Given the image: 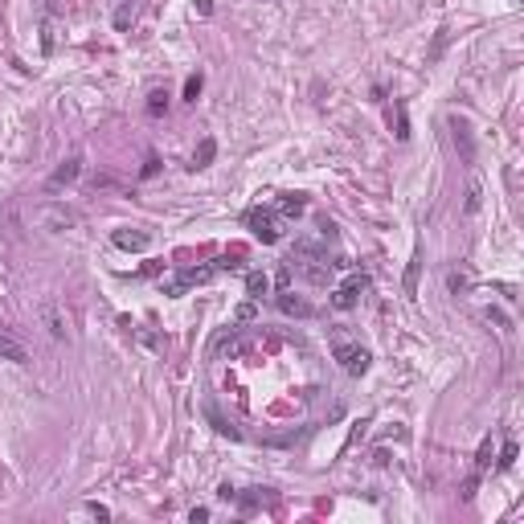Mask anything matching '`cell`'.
<instances>
[{"label": "cell", "mask_w": 524, "mask_h": 524, "mask_svg": "<svg viewBox=\"0 0 524 524\" xmlns=\"http://www.w3.org/2000/svg\"><path fill=\"white\" fill-rule=\"evenodd\" d=\"M189 521H193V524H205V521H209V508H193V512H189Z\"/></svg>", "instance_id": "25"}, {"label": "cell", "mask_w": 524, "mask_h": 524, "mask_svg": "<svg viewBox=\"0 0 524 524\" xmlns=\"http://www.w3.org/2000/svg\"><path fill=\"white\" fill-rule=\"evenodd\" d=\"M270 209H274L283 221H291V218H299V213L307 209V201H304V193H283V197H279Z\"/></svg>", "instance_id": "10"}, {"label": "cell", "mask_w": 524, "mask_h": 524, "mask_svg": "<svg viewBox=\"0 0 524 524\" xmlns=\"http://www.w3.org/2000/svg\"><path fill=\"white\" fill-rule=\"evenodd\" d=\"M266 291H270V274H266V270H250V274H246V295H250V299H262Z\"/></svg>", "instance_id": "12"}, {"label": "cell", "mask_w": 524, "mask_h": 524, "mask_svg": "<svg viewBox=\"0 0 524 524\" xmlns=\"http://www.w3.org/2000/svg\"><path fill=\"white\" fill-rule=\"evenodd\" d=\"M242 266V250H229L225 259H218V270H238Z\"/></svg>", "instance_id": "22"}, {"label": "cell", "mask_w": 524, "mask_h": 524, "mask_svg": "<svg viewBox=\"0 0 524 524\" xmlns=\"http://www.w3.org/2000/svg\"><path fill=\"white\" fill-rule=\"evenodd\" d=\"M160 173V160H156V156H148V164H143V176H156Z\"/></svg>", "instance_id": "26"}, {"label": "cell", "mask_w": 524, "mask_h": 524, "mask_svg": "<svg viewBox=\"0 0 524 524\" xmlns=\"http://www.w3.org/2000/svg\"><path fill=\"white\" fill-rule=\"evenodd\" d=\"M78 173H82V160L74 156V160H66L58 173L49 176V189H62V184H70V180H78Z\"/></svg>", "instance_id": "11"}, {"label": "cell", "mask_w": 524, "mask_h": 524, "mask_svg": "<svg viewBox=\"0 0 524 524\" xmlns=\"http://www.w3.org/2000/svg\"><path fill=\"white\" fill-rule=\"evenodd\" d=\"M279 311L283 315H295V320H307V315H315V304L311 299H304V295H295V291H279Z\"/></svg>", "instance_id": "8"}, {"label": "cell", "mask_w": 524, "mask_h": 524, "mask_svg": "<svg viewBox=\"0 0 524 524\" xmlns=\"http://www.w3.org/2000/svg\"><path fill=\"white\" fill-rule=\"evenodd\" d=\"M451 131H455V148H459L463 164H475V139H471V123L455 115V119H451Z\"/></svg>", "instance_id": "6"}, {"label": "cell", "mask_w": 524, "mask_h": 524, "mask_svg": "<svg viewBox=\"0 0 524 524\" xmlns=\"http://www.w3.org/2000/svg\"><path fill=\"white\" fill-rule=\"evenodd\" d=\"M119 250H128V254H143L148 246H152V234L148 229H115V238H111Z\"/></svg>", "instance_id": "7"}, {"label": "cell", "mask_w": 524, "mask_h": 524, "mask_svg": "<svg viewBox=\"0 0 524 524\" xmlns=\"http://www.w3.org/2000/svg\"><path fill=\"white\" fill-rule=\"evenodd\" d=\"M446 291L451 295H467L471 291V274L467 270H446Z\"/></svg>", "instance_id": "13"}, {"label": "cell", "mask_w": 524, "mask_h": 524, "mask_svg": "<svg viewBox=\"0 0 524 524\" xmlns=\"http://www.w3.org/2000/svg\"><path fill=\"white\" fill-rule=\"evenodd\" d=\"M37 315H42V328L49 332V340H70V315L58 299H42Z\"/></svg>", "instance_id": "3"}, {"label": "cell", "mask_w": 524, "mask_h": 524, "mask_svg": "<svg viewBox=\"0 0 524 524\" xmlns=\"http://www.w3.org/2000/svg\"><path fill=\"white\" fill-rule=\"evenodd\" d=\"M37 221H42L49 234H62V229L78 225V213H74V209H66V205H45L42 213H37Z\"/></svg>", "instance_id": "5"}, {"label": "cell", "mask_w": 524, "mask_h": 524, "mask_svg": "<svg viewBox=\"0 0 524 524\" xmlns=\"http://www.w3.org/2000/svg\"><path fill=\"white\" fill-rule=\"evenodd\" d=\"M365 287H369V279H365L360 270H352L349 279H344V283H340V287L332 291V307H336V311H352V307H356V299H360V291H365Z\"/></svg>", "instance_id": "4"}, {"label": "cell", "mask_w": 524, "mask_h": 524, "mask_svg": "<svg viewBox=\"0 0 524 524\" xmlns=\"http://www.w3.org/2000/svg\"><path fill=\"white\" fill-rule=\"evenodd\" d=\"M332 356L340 360V369H344L349 377H365V373H369V360H373V356H369V349L349 344V340H336V344H332Z\"/></svg>", "instance_id": "2"}, {"label": "cell", "mask_w": 524, "mask_h": 524, "mask_svg": "<svg viewBox=\"0 0 524 524\" xmlns=\"http://www.w3.org/2000/svg\"><path fill=\"white\" fill-rule=\"evenodd\" d=\"M164 111H168V90H152V94H148V115L160 119Z\"/></svg>", "instance_id": "17"}, {"label": "cell", "mask_w": 524, "mask_h": 524, "mask_svg": "<svg viewBox=\"0 0 524 524\" xmlns=\"http://www.w3.org/2000/svg\"><path fill=\"white\" fill-rule=\"evenodd\" d=\"M487 320H491V324H496L500 332H512V320H508V315H504L500 307H487Z\"/></svg>", "instance_id": "21"}, {"label": "cell", "mask_w": 524, "mask_h": 524, "mask_svg": "<svg viewBox=\"0 0 524 524\" xmlns=\"http://www.w3.org/2000/svg\"><path fill=\"white\" fill-rule=\"evenodd\" d=\"M480 197H483V184L471 176V184H467V213H475V209H480Z\"/></svg>", "instance_id": "18"}, {"label": "cell", "mask_w": 524, "mask_h": 524, "mask_svg": "<svg viewBox=\"0 0 524 524\" xmlns=\"http://www.w3.org/2000/svg\"><path fill=\"white\" fill-rule=\"evenodd\" d=\"M246 225H250V234L259 238V242H279L283 238V218L274 213V209H262V205H254L250 213H246Z\"/></svg>", "instance_id": "1"}, {"label": "cell", "mask_w": 524, "mask_h": 524, "mask_svg": "<svg viewBox=\"0 0 524 524\" xmlns=\"http://www.w3.org/2000/svg\"><path fill=\"white\" fill-rule=\"evenodd\" d=\"M0 360H8V365H29V349H25L17 336H8L4 328H0Z\"/></svg>", "instance_id": "9"}, {"label": "cell", "mask_w": 524, "mask_h": 524, "mask_svg": "<svg viewBox=\"0 0 524 524\" xmlns=\"http://www.w3.org/2000/svg\"><path fill=\"white\" fill-rule=\"evenodd\" d=\"M491 459H496V442H491V435L480 442V455H475V475H483L487 467H491Z\"/></svg>", "instance_id": "16"}, {"label": "cell", "mask_w": 524, "mask_h": 524, "mask_svg": "<svg viewBox=\"0 0 524 524\" xmlns=\"http://www.w3.org/2000/svg\"><path fill=\"white\" fill-rule=\"evenodd\" d=\"M418 274H422V259L410 262V266H405V279H401V287H405L410 299H418Z\"/></svg>", "instance_id": "15"}, {"label": "cell", "mask_w": 524, "mask_h": 524, "mask_svg": "<svg viewBox=\"0 0 524 524\" xmlns=\"http://www.w3.org/2000/svg\"><path fill=\"white\" fill-rule=\"evenodd\" d=\"M496 463H500V471H508V467L516 463V442H512V438L504 442V451H500V459H496Z\"/></svg>", "instance_id": "20"}, {"label": "cell", "mask_w": 524, "mask_h": 524, "mask_svg": "<svg viewBox=\"0 0 524 524\" xmlns=\"http://www.w3.org/2000/svg\"><path fill=\"white\" fill-rule=\"evenodd\" d=\"M213 152H218V143H213V139H201V143H197V152H193V164H189V168H209Z\"/></svg>", "instance_id": "14"}, {"label": "cell", "mask_w": 524, "mask_h": 524, "mask_svg": "<svg viewBox=\"0 0 524 524\" xmlns=\"http://www.w3.org/2000/svg\"><path fill=\"white\" fill-rule=\"evenodd\" d=\"M234 315H238L242 324H250V320L259 315V307H254V304H242V307H238V311H234Z\"/></svg>", "instance_id": "23"}, {"label": "cell", "mask_w": 524, "mask_h": 524, "mask_svg": "<svg viewBox=\"0 0 524 524\" xmlns=\"http://www.w3.org/2000/svg\"><path fill=\"white\" fill-rule=\"evenodd\" d=\"M201 87H205V78H201V74H189V78H184V98H189V103H197Z\"/></svg>", "instance_id": "19"}, {"label": "cell", "mask_w": 524, "mask_h": 524, "mask_svg": "<svg viewBox=\"0 0 524 524\" xmlns=\"http://www.w3.org/2000/svg\"><path fill=\"white\" fill-rule=\"evenodd\" d=\"M87 512H90V516H98V521H111V512H107L103 504H87Z\"/></svg>", "instance_id": "24"}]
</instances>
